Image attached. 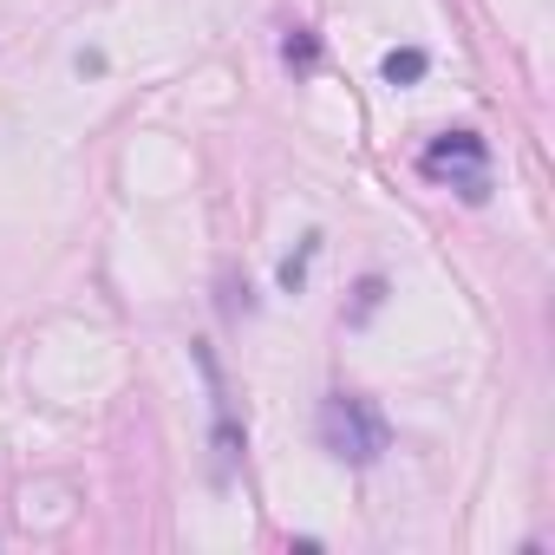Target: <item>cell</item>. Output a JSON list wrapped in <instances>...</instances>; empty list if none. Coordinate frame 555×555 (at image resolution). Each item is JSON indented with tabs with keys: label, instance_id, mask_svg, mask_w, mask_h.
Returning <instances> with one entry per match:
<instances>
[{
	"label": "cell",
	"instance_id": "cell-1",
	"mask_svg": "<svg viewBox=\"0 0 555 555\" xmlns=\"http://www.w3.org/2000/svg\"><path fill=\"white\" fill-rule=\"evenodd\" d=\"M321 444H327L340 464H379L386 444H392V431H386V418H379L373 399L334 392V399L321 405Z\"/></svg>",
	"mask_w": 555,
	"mask_h": 555
},
{
	"label": "cell",
	"instance_id": "cell-2",
	"mask_svg": "<svg viewBox=\"0 0 555 555\" xmlns=\"http://www.w3.org/2000/svg\"><path fill=\"white\" fill-rule=\"evenodd\" d=\"M418 170H425L431 183L457 190L464 203H483V196H490V151H483L477 131H444V138H431L425 157H418Z\"/></svg>",
	"mask_w": 555,
	"mask_h": 555
},
{
	"label": "cell",
	"instance_id": "cell-3",
	"mask_svg": "<svg viewBox=\"0 0 555 555\" xmlns=\"http://www.w3.org/2000/svg\"><path fill=\"white\" fill-rule=\"evenodd\" d=\"M418 73H425V53H418V47H405V53H386V79H392V86H412Z\"/></svg>",
	"mask_w": 555,
	"mask_h": 555
}]
</instances>
